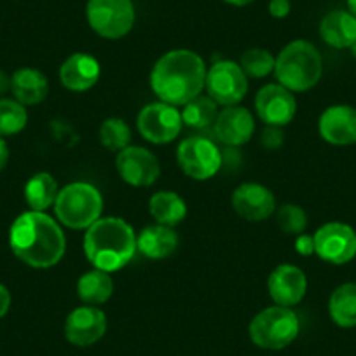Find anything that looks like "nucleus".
<instances>
[{
    "label": "nucleus",
    "instance_id": "1",
    "mask_svg": "<svg viewBox=\"0 0 356 356\" xmlns=\"http://www.w3.org/2000/svg\"><path fill=\"white\" fill-rule=\"evenodd\" d=\"M13 253L33 269H49L61 262L67 252V238L56 218L46 211L29 210L18 215L9 229Z\"/></svg>",
    "mask_w": 356,
    "mask_h": 356
},
{
    "label": "nucleus",
    "instance_id": "2",
    "mask_svg": "<svg viewBox=\"0 0 356 356\" xmlns=\"http://www.w3.org/2000/svg\"><path fill=\"white\" fill-rule=\"evenodd\" d=\"M207 72V63L196 51L171 49L154 63L150 88L159 102L184 107L203 95Z\"/></svg>",
    "mask_w": 356,
    "mask_h": 356
},
{
    "label": "nucleus",
    "instance_id": "3",
    "mask_svg": "<svg viewBox=\"0 0 356 356\" xmlns=\"http://www.w3.org/2000/svg\"><path fill=\"white\" fill-rule=\"evenodd\" d=\"M82 248L88 262L105 273L121 271L136 255V232L124 218L102 217L86 229Z\"/></svg>",
    "mask_w": 356,
    "mask_h": 356
},
{
    "label": "nucleus",
    "instance_id": "4",
    "mask_svg": "<svg viewBox=\"0 0 356 356\" xmlns=\"http://www.w3.org/2000/svg\"><path fill=\"white\" fill-rule=\"evenodd\" d=\"M323 75V58L313 42L304 39L286 44L276 56V81L292 93H306Z\"/></svg>",
    "mask_w": 356,
    "mask_h": 356
},
{
    "label": "nucleus",
    "instance_id": "5",
    "mask_svg": "<svg viewBox=\"0 0 356 356\" xmlns=\"http://www.w3.org/2000/svg\"><path fill=\"white\" fill-rule=\"evenodd\" d=\"M54 218L72 231H86L104 213V196L89 182H72L61 187L54 201Z\"/></svg>",
    "mask_w": 356,
    "mask_h": 356
},
{
    "label": "nucleus",
    "instance_id": "6",
    "mask_svg": "<svg viewBox=\"0 0 356 356\" xmlns=\"http://www.w3.org/2000/svg\"><path fill=\"white\" fill-rule=\"evenodd\" d=\"M300 334V318L293 307L269 306L259 311L248 325V335L260 349L278 351L292 344Z\"/></svg>",
    "mask_w": 356,
    "mask_h": 356
},
{
    "label": "nucleus",
    "instance_id": "7",
    "mask_svg": "<svg viewBox=\"0 0 356 356\" xmlns=\"http://www.w3.org/2000/svg\"><path fill=\"white\" fill-rule=\"evenodd\" d=\"M86 19L102 39L119 40L135 26L136 9L133 0H88Z\"/></svg>",
    "mask_w": 356,
    "mask_h": 356
},
{
    "label": "nucleus",
    "instance_id": "8",
    "mask_svg": "<svg viewBox=\"0 0 356 356\" xmlns=\"http://www.w3.org/2000/svg\"><path fill=\"white\" fill-rule=\"evenodd\" d=\"M177 163L187 177L204 182L220 171L222 152L207 136H189L178 143Z\"/></svg>",
    "mask_w": 356,
    "mask_h": 356
},
{
    "label": "nucleus",
    "instance_id": "9",
    "mask_svg": "<svg viewBox=\"0 0 356 356\" xmlns=\"http://www.w3.org/2000/svg\"><path fill=\"white\" fill-rule=\"evenodd\" d=\"M248 77L236 61L220 60L208 68L204 89L217 105H239L248 93Z\"/></svg>",
    "mask_w": 356,
    "mask_h": 356
},
{
    "label": "nucleus",
    "instance_id": "10",
    "mask_svg": "<svg viewBox=\"0 0 356 356\" xmlns=\"http://www.w3.org/2000/svg\"><path fill=\"white\" fill-rule=\"evenodd\" d=\"M136 128L140 136L154 145H164L178 138L184 128L182 114L178 107L164 102H154L138 112Z\"/></svg>",
    "mask_w": 356,
    "mask_h": 356
},
{
    "label": "nucleus",
    "instance_id": "11",
    "mask_svg": "<svg viewBox=\"0 0 356 356\" xmlns=\"http://www.w3.org/2000/svg\"><path fill=\"white\" fill-rule=\"evenodd\" d=\"M314 255L332 266H346L356 257V231L346 222H327L313 234Z\"/></svg>",
    "mask_w": 356,
    "mask_h": 356
},
{
    "label": "nucleus",
    "instance_id": "12",
    "mask_svg": "<svg viewBox=\"0 0 356 356\" xmlns=\"http://www.w3.org/2000/svg\"><path fill=\"white\" fill-rule=\"evenodd\" d=\"M255 114L264 124L285 128L297 114L296 95L280 82L262 86L255 95Z\"/></svg>",
    "mask_w": 356,
    "mask_h": 356
},
{
    "label": "nucleus",
    "instance_id": "13",
    "mask_svg": "<svg viewBox=\"0 0 356 356\" xmlns=\"http://www.w3.org/2000/svg\"><path fill=\"white\" fill-rule=\"evenodd\" d=\"M115 170L122 182L131 187H150L161 177V163L157 156L140 145H129L118 152Z\"/></svg>",
    "mask_w": 356,
    "mask_h": 356
},
{
    "label": "nucleus",
    "instance_id": "14",
    "mask_svg": "<svg viewBox=\"0 0 356 356\" xmlns=\"http://www.w3.org/2000/svg\"><path fill=\"white\" fill-rule=\"evenodd\" d=\"M107 314L98 306H79L65 320V339L77 348L93 346L107 334Z\"/></svg>",
    "mask_w": 356,
    "mask_h": 356
},
{
    "label": "nucleus",
    "instance_id": "15",
    "mask_svg": "<svg viewBox=\"0 0 356 356\" xmlns=\"http://www.w3.org/2000/svg\"><path fill=\"white\" fill-rule=\"evenodd\" d=\"M231 207L245 220L264 222L276 213V197L262 184L245 182L232 193Z\"/></svg>",
    "mask_w": 356,
    "mask_h": 356
},
{
    "label": "nucleus",
    "instance_id": "16",
    "mask_svg": "<svg viewBox=\"0 0 356 356\" xmlns=\"http://www.w3.org/2000/svg\"><path fill=\"white\" fill-rule=\"evenodd\" d=\"M267 292L278 306H297L307 293L306 273L293 264H280L267 278Z\"/></svg>",
    "mask_w": 356,
    "mask_h": 356
},
{
    "label": "nucleus",
    "instance_id": "17",
    "mask_svg": "<svg viewBox=\"0 0 356 356\" xmlns=\"http://www.w3.org/2000/svg\"><path fill=\"white\" fill-rule=\"evenodd\" d=\"M318 133L327 143L348 147L356 143V107L346 104L330 105L318 119Z\"/></svg>",
    "mask_w": 356,
    "mask_h": 356
},
{
    "label": "nucleus",
    "instance_id": "18",
    "mask_svg": "<svg viewBox=\"0 0 356 356\" xmlns=\"http://www.w3.org/2000/svg\"><path fill=\"white\" fill-rule=\"evenodd\" d=\"M215 136L227 147H241L252 140L255 133V119L246 107L232 105L218 111L213 122Z\"/></svg>",
    "mask_w": 356,
    "mask_h": 356
},
{
    "label": "nucleus",
    "instance_id": "19",
    "mask_svg": "<svg viewBox=\"0 0 356 356\" xmlns=\"http://www.w3.org/2000/svg\"><path fill=\"white\" fill-rule=\"evenodd\" d=\"M100 61L89 53H74L61 63L60 82L72 93H84L100 81Z\"/></svg>",
    "mask_w": 356,
    "mask_h": 356
},
{
    "label": "nucleus",
    "instance_id": "20",
    "mask_svg": "<svg viewBox=\"0 0 356 356\" xmlns=\"http://www.w3.org/2000/svg\"><path fill=\"white\" fill-rule=\"evenodd\" d=\"M178 234L173 227L152 224L136 234V250L150 260H163L173 255L178 248Z\"/></svg>",
    "mask_w": 356,
    "mask_h": 356
},
{
    "label": "nucleus",
    "instance_id": "21",
    "mask_svg": "<svg viewBox=\"0 0 356 356\" xmlns=\"http://www.w3.org/2000/svg\"><path fill=\"white\" fill-rule=\"evenodd\" d=\"M320 37L334 49H349L356 42V18L346 9L327 13L320 22Z\"/></svg>",
    "mask_w": 356,
    "mask_h": 356
},
{
    "label": "nucleus",
    "instance_id": "22",
    "mask_svg": "<svg viewBox=\"0 0 356 356\" xmlns=\"http://www.w3.org/2000/svg\"><path fill=\"white\" fill-rule=\"evenodd\" d=\"M11 93L25 107L39 105L49 93V81L40 70L32 67L18 68L11 75Z\"/></svg>",
    "mask_w": 356,
    "mask_h": 356
},
{
    "label": "nucleus",
    "instance_id": "23",
    "mask_svg": "<svg viewBox=\"0 0 356 356\" xmlns=\"http://www.w3.org/2000/svg\"><path fill=\"white\" fill-rule=\"evenodd\" d=\"M114 280H112L111 273L100 271V269H91V271L84 273L81 278L77 280V297L81 302L86 306H98L108 302L111 297L114 296Z\"/></svg>",
    "mask_w": 356,
    "mask_h": 356
},
{
    "label": "nucleus",
    "instance_id": "24",
    "mask_svg": "<svg viewBox=\"0 0 356 356\" xmlns=\"http://www.w3.org/2000/svg\"><path fill=\"white\" fill-rule=\"evenodd\" d=\"M149 213L156 224L177 227L187 217V203L173 191H159L149 200Z\"/></svg>",
    "mask_w": 356,
    "mask_h": 356
},
{
    "label": "nucleus",
    "instance_id": "25",
    "mask_svg": "<svg viewBox=\"0 0 356 356\" xmlns=\"http://www.w3.org/2000/svg\"><path fill=\"white\" fill-rule=\"evenodd\" d=\"M328 316L341 328L356 327V283H342L330 293Z\"/></svg>",
    "mask_w": 356,
    "mask_h": 356
},
{
    "label": "nucleus",
    "instance_id": "26",
    "mask_svg": "<svg viewBox=\"0 0 356 356\" xmlns=\"http://www.w3.org/2000/svg\"><path fill=\"white\" fill-rule=\"evenodd\" d=\"M60 187L56 178L47 171H39L29 178L25 186V201L33 211H47L54 207Z\"/></svg>",
    "mask_w": 356,
    "mask_h": 356
},
{
    "label": "nucleus",
    "instance_id": "27",
    "mask_svg": "<svg viewBox=\"0 0 356 356\" xmlns=\"http://www.w3.org/2000/svg\"><path fill=\"white\" fill-rule=\"evenodd\" d=\"M184 126L193 129H204L213 126L218 115V105L208 95H200L180 111Z\"/></svg>",
    "mask_w": 356,
    "mask_h": 356
},
{
    "label": "nucleus",
    "instance_id": "28",
    "mask_svg": "<svg viewBox=\"0 0 356 356\" xmlns=\"http://www.w3.org/2000/svg\"><path fill=\"white\" fill-rule=\"evenodd\" d=\"M100 143L111 152H121L122 149L131 145V128L128 122L121 118H108L102 122L100 131Z\"/></svg>",
    "mask_w": 356,
    "mask_h": 356
},
{
    "label": "nucleus",
    "instance_id": "29",
    "mask_svg": "<svg viewBox=\"0 0 356 356\" xmlns=\"http://www.w3.org/2000/svg\"><path fill=\"white\" fill-rule=\"evenodd\" d=\"M29 122L25 105L15 98H0V136H13L22 133Z\"/></svg>",
    "mask_w": 356,
    "mask_h": 356
},
{
    "label": "nucleus",
    "instance_id": "30",
    "mask_svg": "<svg viewBox=\"0 0 356 356\" xmlns=\"http://www.w3.org/2000/svg\"><path fill=\"white\" fill-rule=\"evenodd\" d=\"M275 65L276 58L273 56L271 51L262 49V47H252L239 58V67L243 68L248 79H264L275 74Z\"/></svg>",
    "mask_w": 356,
    "mask_h": 356
},
{
    "label": "nucleus",
    "instance_id": "31",
    "mask_svg": "<svg viewBox=\"0 0 356 356\" xmlns=\"http://www.w3.org/2000/svg\"><path fill=\"white\" fill-rule=\"evenodd\" d=\"M276 222L285 234L299 236L306 232L307 213L299 204L286 203L276 210Z\"/></svg>",
    "mask_w": 356,
    "mask_h": 356
},
{
    "label": "nucleus",
    "instance_id": "32",
    "mask_svg": "<svg viewBox=\"0 0 356 356\" xmlns=\"http://www.w3.org/2000/svg\"><path fill=\"white\" fill-rule=\"evenodd\" d=\"M285 142V131L280 126H267L264 124V129L260 131V143L267 150H278Z\"/></svg>",
    "mask_w": 356,
    "mask_h": 356
},
{
    "label": "nucleus",
    "instance_id": "33",
    "mask_svg": "<svg viewBox=\"0 0 356 356\" xmlns=\"http://www.w3.org/2000/svg\"><path fill=\"white\" fill-rule=\"evenodd\" d=\"M296 252L302 257H309L314 255V239L311 234H302L296 236Z\"/></svg>",
    "mask_w": 356,
    "mask_h": 356
},
{
    "label": "nucleus",
    "instance_id": "34",
    "mask_svg": "<svg viewBox=\"0 0 356 356\" xmlns=\"http://www.w3.org/2000/svg\"><path fill=\"white\" fill-rule=\"evenodd\" d=\"M269 15L276 19H283L292 11V2L290 0H271L269 2Z\"/></svg>",
    "mask_w": 356,
    "mask_h": 356
},
{
    "label": "nucleus",
    "instance_id": "35",
    "mask_svg": "<svg viewBox=\"0 0 356 356\" xmlns=\"http://www.w3.org/2000/svg\"><path fill=\"white\" fill-rule=\"evenodd\" d=\"M11 292L8 290V286L0 283V320L11 309Z\"/></svg>",
    "mask_w": 356,
    "mask_h": 356
},
{
    "label": "nucleus",
    "instance_id": "36",
    "mask_svg": "<svg viewBox=\"0 0 356 356\" xmlns=\"http://www.w3.org/2000/svg\"><path fill=\"white\" fill-rule=\"evenodd\" d=\"M9 163V147L6 143V140L0 136V173L6 170Z\"/></svg>",
    "mask_w": 356,
    "mask_h": 356
},
{
    "label": "nucleus",
    "instance_id": "37",
    "mask_svg": "<svg viewBox=\"0 0 356 356\" xmlns=\"http://www.w3.org/2000/svg\"><path fill=\"white\" fill-rule=\"evenodd\" d=\"M11 89V75L6 74L4 70H0V98L4 97Z\"/></svg>",
    "mask_w": 356,
    "mask_h": 356
},
{
    "label": "nucleus",
    "instance_id": "38",
    "mask_svg": "<svg viewBox=\"0 0 356 356\" xmlns=\"http://www.w3.org/2000/svg\"><path fill=\"white\" fill-rule=\"evenodd\" d=\"M224 2L229 6H234V8H246V6H250L255 0H224Z\"/></svg>",
    "mask_w": 356,
    "mask_h": 356
},
{
    "label": "nucleus",
    "instance_id": "39",
    "mask_svg": "<svg viewBox=\"0 0 356 356\" xmlns=\"http://www.w3.org/2000/svg\"><path fill=\"white\" fill-rule=\"evenodd\" d=\"M346 11H349L356 18V0H346Z\"/></svg>",
    "mask_w": 356,
    "mask_h": 356
},
{
    "label": "nucleus",
    "instance_id": "40",
    "mask_svg": "<svg viewBox=\"0 0 356 356\" xmlns=\"http://www.w3.org/2000/svg\"><path fill=\"white\" fill-rule=\"evenodd\" d=\"M349 51H351V54H353V58H356V42L353 44L351 47H349Z\"/></svg>",
    "mask_w": 356,
    "mask_h": 356
},
{
    "label": "nucleus",
    "instance_id": "41",
    "mask_svg": "<svg viewBox=\"0 0 356 356\" xmlns=\"http://www.w3.org/2000/svg\"><path fill=\"white\" fill-rule=\"evenodd\" d=\"M290 2H292V0H290Z\"/></svg>",
    "mask_w": 356,
    "mask_h": 356
}]
</instances>
